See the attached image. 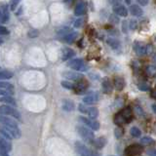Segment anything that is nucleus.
Listing matches in <instances>:
<instances>
[{"mask_svg": "<svg viewBox=\"0 0 156 156\" xmlns=\"http://www.w3.org/2000/svg\"><path fill=\"white\" fill-rule=\"evenodd\" d=\"M133 117L134 115L132 109L130 107H126V108L122 109L114 116V123L118 126H121L126 123H130L133 120Z\"/></svg>", "mask_w": 156, "mask_h": 156, "instance_id": "nucleus-1", "label": "nucleus"}, {"mask_svg": "<svg viewBox=\"0 0 156 156\" xmlns=\"http://www.w3.org/2000/svg\"><path fill=\"white\" fill-rule=\"evenodd\" d=\"M77 133L79 135L82 140L86 141L88 144H92L93 141L95 140V135H94V132H93L90 128L85 126H78L77 127Z\"/></svg>", "mask_w": 156, "mask_h": 156, "instance_id": "nucleus-2", "label": "nucleus"}, {"mask_svg": "<svg viewBox=\"0 0 156 156\" xmlns=\"http://www.w3.org/2000/svg\"><path fill=\"white\" fill-rule=\"evenodd\" d=\"M74 146L76 152L78 154H80L81 156H101L99 151L88 148L85 144H83L80 141H76Z\"/></svg>", "mask_w": 156, "mask_h": 156, "instance_id": "nucleus-3", "label": "nucleus"}, {"mask_svg": "<svg viewBox=\"0 0 156 156\" xmlns=\"http://www.w3.org/2000/svg\"><path fill=\"white\" fill-rule=\"evenodd\" d=\"M0 115L12 116L14 119H17L19 121L22 118L21 114H20V112L17 109H15L11 105H0Z\"/></svg>", "mask_w": 156, "mask_h": 156, "instance_id": "nucleus-4", "label": "nucleus"}, {"mask_svg": "<svg viewBox=\"0 0 156 156\" xmlns=\"http://www.w3.org/2000/svg\"><path fill=\"white\" fill-rule=\"evenodd\" d=\"M67 66H69L71 69L76 70V71H86L87 70V66L84 61L81 60V58H73V60L69 61L67 63Z\"/></svg>", "mask_w": 156, "mask_h": 156, "instance_id": "nucleus-5", "label": "nucleus"}, {"mask_svg": "<svg viewBox=\"0 0 156 156\" xmlns=\"http://www.w3.org/2000/svg\"><path fill=\"white\" fill-rule=\"evenodd\" d=\"M78 109L82 113L87 114L90 118H97L99 116V110H98L97 107H88L84 104H80L78 105Z\"/></svg>", "mask_w": 156, "mask_h": 156, "instance_id": "nucleus-6", "label": "nucleus"}, {"mask_svg": "<svg viewBox=\"0 0 156 156\" xmlns=\"http://www.w3.org/2000/svg\"><path fill=\"white\" fill-rule=\"evenodd\" d=\"M15 94L14 86L9 82H0V96H13Z\"/></svg>", "mask_w": 156, "mask_h": 156, "instance_id": "nucleus-7", "label": "nucleus"}, {"mask_svg": "<svg viewBox=\"0 0 156 156\" xmlns=\"http://www.w3.org/2000/svg\"><path fill=\"white\" fill-rule=\"evenodd\" d=\"M143 152V145L139 144H131L125 149L126 156H138Z\"/></svg>", "mask_w": 156, "mask_h": 156, "instance_id": "nucleus-8", "label": "nucleus"}, {"mask_svg": "<svg viewBox=\"0 0 156 156\" xmlns=\"http://www.w3.org/2000/svg\"><path fill=\"white\" fill-rule=\"evenodd\" d=\"M79 121L82 122L83 124L86 125V127H88V128H90L91 130H94V131H98V130H100V123L98 122L97 120L95 119H92V118H86V117H79Z\"/></svg>", "mask_w": 156, "mask_h": 156, "instance_id": "nucleus-9", "label": "nucleus"}, {"mask_svg": "<svg viewBox=\"0 0 156 156\" xmlns=\"http://www.w3.org/2000/svg\"><path fill=\"white\" fill-rule=\"evenodd\" d=\"M62 76L66 78L68 80H72L74 82H80L82 80L85 79L84 75L82 74L80 72H74V71H66L62 73Z\"/></svg>", "mask_w": 156, "mask_h": 156, "instance_id": "nucleus-10", "label": "nucleus"}, {"mask_svg": "<svg viewBox=\"0 0 156 156\" xmlns=\"http://www.w3.org/2000/svg\"><path fill=\"white\" fill-rule=\"evenodd\" d=\"M99 99L100 97L97 92H90L88 93V95L86 97L83 98V102L86 105H93L99 101Z\"/></svg>", "mask_w": 156, "mask_h": 156, "instance_id": "nucleus-11", "label": "nucleus"}, {"mask_svg": "<svg viewBox=\"0 0 156 156\" xmlns=\"http://www.w3.org/2000/svg\"><path fill=\"white\" fill-rule=\"evenodd\" d=\"M10 15L8 11V6L7 5H3L0 7V23H5L9 21Z\"/></svg>", "mask_w": 156, "mask_h": 156, "instance_id": "nucleus-12", "label": "nucleus"}, {"mask_svg": "<svg viewBox=\"0 0 156 156\" xmlns=\"http://www.w3.org/2000/svg\"><path fill=\"white\" fill-rule=\"evenodd\" d=\"M134 50L136 53V55L139 56H144L146 55V45L144 43L136 41L134 43Z\"/></svg>", "mask_w": 156, "mask_h": 156, "instance_id": "nucleus-13", "label": "nucleus"}, {"mask_svg": "<svg viewBox=\"0 0 156 156\" xmlns=\"http://www.w3.org/2000/svg\"><path fill=\"white\" fill-rule=\"evenodd\" d=\"M113 12L115 15H117V16L119 17H127L128 16V10H127V8L125 6H123V5H114L113 7Z\"/></svg>", "mask_w": 156, "mask_h": 156, "instance_id": "nucleus-14", "label": "nucleus"}, {"mask_svg": "<svg viewBox=\"0 0 156 156\" xmlns=\"http://www.w3.org/2000/svg\"><path fill=\"white\" fill-rule=\"evenodd\" d=\"M0 123L5 126H13V127H19L18 123L14 118H11L9 116H3L0 115Z\"/></svg>", "mask_w": 156, "mask_h": 156, "instance_id": "nucleus-15", "label": "nucleus"}, {"mask_svg": "<svg viewBox=\"0 0 156 156\" xmlns=\"http://www.w3.org/2000/svg\"><path fill=\"white\" fill-rule=\"evenodd\" d=\"M101 87H102V92L105 93V94H110L112 92V84L109 80L108 77H105L104 79L101 81Z\"/></svg>", "mask_w": 156, "mask_h": 156, "instance_id": "nucleus-16", "label": "nucleus"}, {"mask_svg": "<svg viewBox=\"0 0 156 156\" xmlns=\"http://www.w3.org/2000/svg\"><path fill=\"white\" fill-rule=\"evenodd\" d=\"M87 12V5L85 2H79L77 5H76V7L74 9V14H75V16H78V17H80V16H83L84 14H86Z\"/></svg>", "mask_w": 156, "mask_h": 156, "instance_id": "nucleus-17", "label": "nucleus"}, {"mask_svg": "<svg viewBox=\"0 0 156 156\" xmlns=\"http://www.w3.org/2000/svg\"><path fill=\"white\" fill-rule=\"evenodd\" d=\"M75 56V52L72 50L70 48H62V61H67V60H70L72 57Z\"/></svg>", "mask_w": 156, "mask_h": 156, "instance_id": "nucleus-18", "label": "nucleus"}, {"mask_svg": "<svg viewBox=\"0 0 156 156\" xmlns=\"http://www.w3.org/2000/svg\"><path fill=\"white\" fill-rule=\"evenodd\" d=\"M87 88H88V83L84 79V80H82L80 82H78L77 84H75L74 91H75L76 94H83V93L86 92Z\"/></svg>", "mask_w": 156, "mask_h": 156, "instance_id": "nucleus-19", "label": "nucleus"}, {"mask_svg": "<svg viewBox=\"0 0 156 156\" xmlns=\"http://www.w3.org/2000/svg\"><path fill=\"white\" fill-rule=\"evenodd\" d=\"M125 80L120 76H116L114 78V88L117 91H122L125 88Z\"/></svg>", "mask_w": 156, "mask_h": 156, "instance_id": "nucleus-20", "label": "nucleus"}, {"mask_svg": "<svg viewBox=\"0 0 156 156\" xmlns=\"http://www.w3.org/2000/svg\"><path fill=\"white\" fill-rule=\"evenodd\" d=\"M77 37H78V33L75 32V31H71L70 33H68L67 35L63 36V37L62 38V40L63 42L67 43V44H71V43H73V42H74V41L76 40Z\"/></svg>", "mask_w": 156, "mask_h": 156, "instance_id": "nucleus-21", "label": "nucleus"}, {"mask_svg": "<svg viewBox=\"0 0 156 156\" xmlns=\"http://www.w3.org/2000/svg\"><path fill=\"white\" fill-rule=\"evenodd\" d=\"M92 144L94 145V147L96 149H101L106 144V139L102 138V136H101V138H98V139H95L94 141L92 143Z\"/></svg>", "mask_w": 156, "mask_h": 156, "instance_id": "nucleus-22", "label": "nucleus"}, {"mask_svg": "<svg viewBox=\"0 0 156 156\" xmlns=\"http://www.w3.org/2000/svg\"><path fill=\"white\" fill-rule=\"evenodd\" d=\"M75 108L74 102L70 100H63L62 101V109L65 111L70 112Z\"/></svg>", "mask_w": 156, "mask_h": 156, "instance_id": "nucleus-23", "label": "nucleus"}, {"mask_svg": "<svg viewBox=\"0 0 156 156\" xmlns=\"http://www.w3.org/2000/svg\"><path fill=\"white\" fill-rule=\"evenodd\" d=\"M0 101L3 102V104H6L7 105H17L16 100L14 99L12 96H5L0 98Z\"/></svg>", "mask_w": 156, "mask_h": 156, "instance_id": "nucleus-24", "label": "nucleus"}, {"mask_svg": "<svg viewBox=\"0 0 156 156\" xmlns=\"http://www.w3.org/2000/svg\"><path fill=\"white\" fill-rule=\"evenodd\" d=\"M131 14L135 17H140L143 15V9H141L139 5H131L130 7Z\"/></svg>", "mask_w": 156, "mask_h": 156, "instance_id": "nucleus-25", "label": "nucleus"}, {"mask_svg": "<svg viewBox=\"0 0 156 156\" xmlns=\"http://www.w3.org/2000/svg\"><path fill=\"white\" fill-rule=\"evenodd\" d=\"M106 42L108 44V46L111 49H113V50H118V49H120V47H121L120 42L115 38H108Z\"/></svg>", "mask_w": 156, "mask_h": 156, "instance_id": "nucleus-26", "label": "nucleus"}, {"mask_svg": "<svg viewBox=\"0 0 156 156\" xmlns=\"http://www.w3.org/2000/svg\"><path fill=\"white\" fill-rule=\"evenodd\" d=\"M0 135H1V136H3L4 139H6V140H14V138H13V136H12V134L10 133V132L5 128V127L2 125V126H0Z\"/></svg>", "mask_w": 156, "mask_h": 156, "instance_id": "nucleus-27", "label": "nucleus"}, {"mask_svg": "<svg viewBox=\"0 0 156 156\" xmlns=\"http://www.w3.org/2000/svg\"><path fill=\"white\" fill-rule=\"evenodd\" d=\"M155 140L150 138V136H144V138L140 139V144L141 145H152L154 144Z\"/></svg>", "mask_w": 156, "mask_h": 156, "instance_id": "nucleus-28", "label": "nucleus"}, {"mask_svg": "<svg viewBox=\"0 0 156 156\" xmlns=\"http://www.w3.org/2000/svg\"><path fill=\"white\" fill-rule=\"evenodd\" d=\"M13 77V73L8 70H0V80L10 79Z\"/></svg>", "mask_w": 156, "mask_h": 156, "instance_id": "nucleus-29", "label": "nucleus"}, {"mask_svg": "<svg viewBox=\"0 0 156 156\" xmlns=\"http://www.w3.org/2000/svg\"><path fill=\"white\" fill-rule=\"evenodd\" d=\"M114 135H115V138H116L117 140L121 139L122 136H123V135H124V129L122 128L121 126H118V127H117V128H115V130H114Z\"/></svg>", "mask_w": 156, "mask_h": 156, "instance_id": "nucleus-30", "label": "nucleus"}, {"mask_svg": "<svg viewBox=\"0 0 156 156\" xmlns=\"http://www.w3.org/2000/svg\"><path fill=\"white\" fill-rule=\"evenodd\" d=\"M130 134L132 136H134V138H140L141 136V132L138 127H133V128H131L130 130Z\"/></svg>", "mask_w": 156, "mask_h": 156, "instance_id": "nucleus-31", "label": "nucleus"}, {"mask_svg": "<svg viewBox=\"0 0 156 156\" xmlns=\"http://www.w3.org/2000/svg\"><path fill=\"white\" fill-rule=\"evenodd\" d=\"M61 85L67 90H74V88H75V84H73V83L69 81H62Z\"/></svg>", "mask_w": 156, "mask_h": 156, "instance_id": "nucleus-32", "label": "nucleus"}, {"mask_svg": "<svg viewBox=\"0 0 156 156\" xmlns=\"http://www.w3.org/2000/svg\"><path fill=\"white\" fill-rule=\"evenodd\" d=\"M146 73H147V75L150 76V77L156 75V66H148L147 67H146Z\"/></svg>", "mask_w": 156, "mask_h": 156, "instance_id": "nucleus-33", "label": "nucleus"}, {"mask_svg": "<svg viewBox=\"0 0 156 156\" xmlns=\"http://www.w3.org/2000/svg\"><path fill=\"white\" fill-rule=\"evenodd\" d=\"M135 113L138 115V116H143V115H144V109L141 108L140 105H136L135 106Z\"/></svg>", "mask_w": 156, "mask_h": 156, "instance_id": "nucleus-34", "label": "nucleus"}, {"mask_svg": "<svg viewBox=\"0 0 156 156\" xmlns=\"http://www.w3.org/2000/svg\"><path fill=\"white\" fill-rule=\"evenodd\" d=\"M139 89L140 91H148L149 90V85L147 83L143 82V83H140L139 84Z\"/></svg>", "mask_w": 156, "mask_h": 156, "instance_id": "nucleus-35", "label": "nucleus"}, {"mask_svg": "<svg viewBox=\"0 0 156 156\" xmlns=\"http://www.w3.org/2000/svg\"><path fill=\"white\" fill-rule=\"evenodd\" d=\"M20 1H21V0H11V1H10V9L14 11V10L17 8Z\"/></svg>", "mask_w": 156, "mask_h": 156, "instance_id": "nucleus-36", "label": "nucleus"}, {"mask_svg": "<svg viewBox=\"0 0 156 156\" xmlns=\"http://www.w3.org/2000/svg\"><path fill=\"white\" fill-rule=\"evenodd\" d=\"M39 35V32L36 29H31V30L28 31V37L30 38H34V37H37Z\"/></svg>", "mask_w": 156, "mask_h": 156, "instance_id": "nucleus-37", "label": "nucleus"}, {"mask_svg": "<svg viewBox=\"0 0 156 156\" xmlns=\"http://www.w3.org/2000/svg\"><path fill=\"white\" fill-rule=\"evenodd\" d=\"M83 23H84V20H83L82 18L78 19L77 21L74 23V27H76V28H79V27H81L83 26Z\"/></svg>", "mask_w": 156, "mask_h": 156, "instance_id": "nucleus-38", "label": "nucleus"}, {"mask_svg": "<svg viewBox=\"0 0 156 156\" xmlns=\"http://www.w3.org/2000/svg\"><path fill=\"white\" fill-rule=\"evenodd\" d=\"M146 154L148 156H156V148H148L146 150Z\"/></svg>", "mask_w": 156, "mask_h": 156, "instance_id": "nucleus-39", "label": "nucleus"}, {"mask_svg": "<svg viewBox=\"0 0 156 156\" xmlns=\"http://www.w3.org/2000/svg\"><path fill=\"white\" fill-rule=\"evenodd\" d=\"M136 27H138V22L135 21V20H131V22H130V28L132 29V30H134V29L136 28Z\"/></svg>", "mask_w": 156, "mask_h": 156, "instance_id": "nucleus-40", "label": "nucleus"}, {"mask_svg": "<svg viewBox=\"0 0 156 156\" xmlns=\"http://www.w3.org/2000/svg\"><path fill=\"white\" fill-rule=\"evenodd\" d=\"M7 34H9L8 29L5 27L0 26V35H7Z\"/></svg>", "mask_w": 156, "mask_h": 156, "instance_id": "nucleus-41", "label": "nucleus"}, {"mask_svg": "<svg viewBox=\"0 0 156 156\" xmlns=\"http://www.w3.org/2000/svg\"><path fill=\"white\" fill-rule=\"evenodd\" d=\"M153 52V48L151 45H146V55H150Z\"/></svg>", "mask_w": 156, "mask_h": 156, "instance_id": "nucleus-42", "label": "nucleus"}, {"mask_svg": "<svg viewBox=\"0 0 156 156\" xmlns=\"http://www.w3.org/2000/svg\"><path fill=\"white\" fill-rule=\"evenodd\" d=\"M149 0H138V2L141 5V6H145V5L148 4Z\"/></svg>", "mask_w": 156, "mask_h": 156, "instance_id": "nucleus-43", "label": "nucleus"}, {"mask_svg": "<svg viewBox=\"0 0 156 156\" xmlns=\"http://www.w3.org/2000/svg\"><path fill=\"white\" fill-rule=\"evenodd\" d=\"M0 153H1V156H10L9 152H7V151H5L4 149H1V148H0Z\"/></svg>", "mask_w": 156, "mask_h": 156, "instance_id": "nucleus-44", "label": "nucleus"}, {"mask_svg": "<svg viewBox=\"0 0 156 156\" xmlns=\"http://www.w3.org/2000/svg\"><path fill=\"white\" fill-rule=\"evenodd\" d=\"M126 27H127V22L124 21L123 22V26H122V29H123V32H127V29H126Z\"/></svg>", "mask_w": 156, "mask_h": 156, "instance_id": "nucleus-45", "label": "nucleus"}, {"mask_svg": "<svg viewBox=\"0 0 156 156\" xmlns=\"http://www.w3.org/2000/svg\"><path fill=\"white\" fill-rule=\"evenodd\" d=\"M120 2V0H109V3L112 5H117Z\"/></svg>", "mask_w": 156, "mask_h": 156, "instance_id": "nucleus-46", "label": "nucleus"}, {"mask_svg": "<svg viewBox=\"0 0 156 156\" xmlns=\"http://www.w3.org/2000/svg\"><path fill=\"white\" fill-rule=\"evenodd\" d=\"M152 110L154 111V113L156 114V105H152Z\"/></svg>", "mask_w": 156, "mask_h": 156, "instance_id": "nucleus-47", "label": "nucleus"}, {"mask_svg": "<svg viewBox=\"0 0 156 156\" xmlns=\"http://www.w3.org/2000/svg\"><path fill=\"white\" fill-rule=\"evenodd\" d=\"M152 132L154 134H156V123L154 124V126H153V129H152Z\"/></svg>", "mask_w": 156, "mask_h": 156, "instance_id": "nucleus-48", "label": "nucleus"}, {"mask_svg": "<svg viewBox=\"0 0 156 156\" xmlns=\"http://www.w3.org/2000/svg\"><path fill=\"white\" fill-rule=\"evenodd\" d=\"M152 97L156 100V91H153V92H152Z\"/></svg>", "mask_w": 156, "mask_h": 156, "instance_id": "nucleus-49", "label": "nucleus"}, {"mask_svg": "<svg viewBox=\"0 0 156 156\" xmlns=\"http://www.w3.org/2000/svg\"><path fill=\"white\" fill-rule=\"evenodd\" d=\"M125 1H126L127 4H130V0H125Z\"/></svg>", "mask_w": 156, "mask_h": 156, "instance_id": "nucleus-50", "label": "nucleus"}, {"mask_svg": "<svg viewBox=\"0 0 156 156\" xmlns=\"http://www.w3.org/2000/svg\"><path fill=\"white\" fill-rule=\"evenodd\" d=\"M153 61H154V62H156V55H155L154 58H153Z\"/></svg>", "mask_w": 156, "mask_h": 156, "instance_id": "nucleus-51", "label": "nucleus"}, {"mask_svg": "<svg viewBox=\"0 0 156 156\" xmlns=\"http://www.w3.org/2000/svg\"><path fill=\"white\" fill-rule=\"evenodd\" d=\"M2 43H3V40H2V39H0V45H1Z\"/></svg>", "mask_w": 156, "mask_h": 156, "instance_id": "nucleus-52", "label": "nucleus"}, {"mask_svg": "<svg viewBox=\"0 0 156 156\" xmlns=\"http://www.w3.org/2000/svg\"><path fill=\"white\" fill-rule=\"evenodd\" d=\"M0 156H1V153H0Z\"/></svg>", "mask_w": 156, "mask_h": 156, "instance_id": "nucleus-53", "label": "nucleus"}, {"mask_svg": "<svg viewBox=\"0 0 156 156\" xmlns=\"http://www.w3.org/2000/svg\"><path fill=\"white\" fill-rule=\"evenodd\" d=\"M155 40H156V39H155Z\"/></svg>", "mask_w": 156, "mask_h": 156, "instance_id": "nucleus-54", "label": "nucleus"}]
</instances>
